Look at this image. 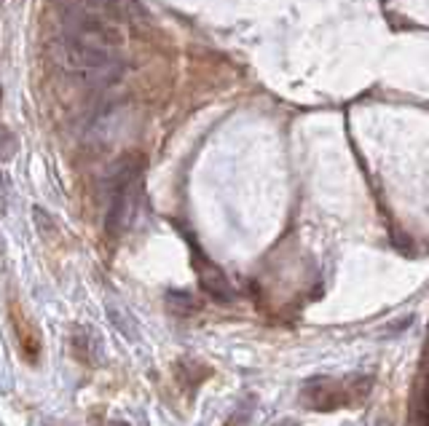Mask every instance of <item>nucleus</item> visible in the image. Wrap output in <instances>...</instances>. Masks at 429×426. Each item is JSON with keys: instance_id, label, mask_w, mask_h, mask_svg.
<instances>
[{"instance_id": "obj_1", "label": "nucleus", "mask_w": 429, "mask_h": 426, "mask_svg": "<svg viewBox=\"0 0 429 426\" xmlns=\"http://www.w3.org/2000/svg\"><path fill=\"white\" fill-rule=\"evenodd\" d=\"M143 169H145V161L140 153H129L118 159L108 172V194H111V207H108V233H123L132 220L137 218V209L143 204Z\"/></svg>"}, {"instance_id": "obj_2", "label": "nucleus", "mask_w": 429, "mask_h": 426, "mask_svg": "<svg viewBox=\"0 0 429 426\" xmlns=\"http://www.w3.org/2000/svg\"><path fill=\"white\" fill-rule=\"evenodd\" d=\"M196 274H199V284H201V290H204L209 298H215V301H221V303H231L233 301L231 281H228V276H225V274H223L221 268L215 266L212 260L196 255Z\"/></svg>"}, {"instance_id": "obj_3", "label": "nucleus", "mask_w": 429, "mask_h": 426, "mask_svg": "<svg viewBox=\"0 0 429 426\" xmlns=\"http://www.w3.org/2000/svg\"><path fill=\"white\" fill-rule=\"evenodd\" d=\"M303 400H306V405H311V408L330 410L335 405H341L343 391L338 383H333L328 378H317V381H311L306 389H303Z\"/></svg>"}, {"instance_id": "obj_4", "label": "nucleus", "mask_w": 429, "mask_h": 426, "mask_svg": "<svg viewBox=\"0 0 429 426\" xmlns=\"http://www.w3.org/2000/svg\"><path fill=\"white\" fill-rule=\"evenodd\" d=\"M73 352L75 357L86 365H97L102 357V341L91 327H75L73 330Z\"/></svg>"}, {"instance_id": "obj_5", "label": "nucleus", "mask_w": 429, "mask_h": 426, "mask_svg": "<svg viewBox=\"0 0 429 426\" xmlns=\"http://www.w3.org/2000/svg\"><path fill=\"white\" fill-rule=\"evenodd\" d=\"M108 317L111 322L116 325L118 332H123L129 341H137V335H140V327H137V322L132 319V314L126 311V308H116V306H108Z\"/></svg>"}, {"instance_id": "obj_6", "label": "nucleus", "mask_w": 429, "mask_h": 426, "mask_svg": "<svg viewBox=\"0 0 429 426\" xmlns=\"http://www.w3.org/2000/svg\"><path fill=\"white\" fill-rule=\"evenodd\" d=\"M164 303H167V308H169L172 314H177V317H185L188 311H194V308H196L194 295L183 293V290H172V293H167Z\"/></svg>"}, {"instance_id": "obj_7", "label": "nucleus", "mask_w": 429, "mask_h": 426, "mask_svg": "<svg viewBox=\"0 0 429 426\" xmlns=\"http://www.w3.org/2000/svg\"><path fill=\"white\" fill-rule=\"evenodd\" d=\"M13 150H16V140L11 137L9 129H0V159L9 161L13 156Z\"/></svg>"}, {"instance_id": "obj_8", "label": "nucleus", "mask_w": 429, "mask_h": 426, "mask_svg": "<svg viewBox=\"0 0 429 426\" xmlns=\"http://www.w3.org/2000/svg\"><path fill=\"white\" fill-rule=\"evenodd\" d=\"M33 218H35V225H38V228H40L43 233H46V236H49V233L54 231V223H51V218H49V215H46V212H43L40 207L33 209Z\"/></svg>"}, {"instance_id": "obj_9", "label": "nucleus", "mask_w": 429, "mask_h": 426, "mask_svg": "<svg viewBox=\"0 0 429 426\" xmlns=\"http://www.w3.org/2000/svg\"><path fill=\"white\" fill-rule=\"evenodd\" d=\"M9 196H11V183H9V177L0 172V212H6V207H9Z\"/></svg>"}, {"instance_id": "obj_10", "label": "nucleus", "mask_w": 429, "mask_h": 426, "mask_svg": "<svg viewBox=\"0 0 429 426\" xmlns=\"http://www.w3.org/2000/svg\"><path fill=\"white\" fill-rule=\"evenodd\" d=\"M108 426H132V424H126V421H111Z\"/></svg>"}, {"instance_id": "obj_11", "label": "nucleus", "mask_w": 429, "mask_h": 426, "mask_svg": "<svg viewBox=\"0 0 429 426\" xmlns=\"http://www.w3.org/2000/svg\"><path fill=\"white\" fill-rule=\"evenodd\" d=\"M0 255H3V244H0Z\"/></svg>"}, {"instance_id": "obj_12", "label": "nucleus", "mask_w": 429, "mask_h": 426, "mask_svg": "<svg viewBox=\"0 0 429 426\" xmlns=\"http://www.w3.org/2000/svg\"><path fill=\"white\" fill-rule=\"evenodd\" d=\"M0 99H3V91H0Z\"/></svg>"}]
</instances>
